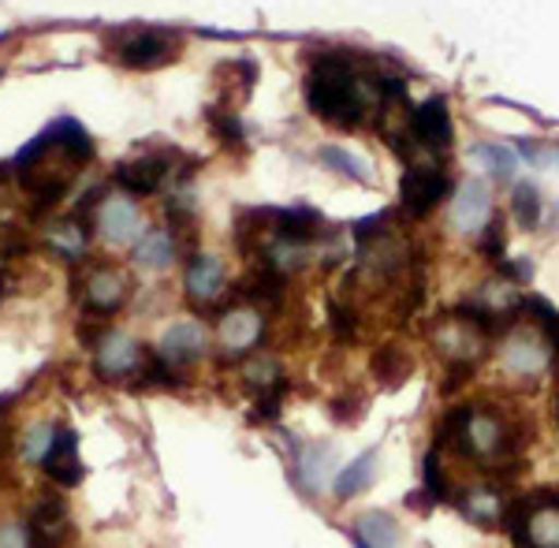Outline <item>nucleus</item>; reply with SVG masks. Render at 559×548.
Instances as JSON below:
<instances>
[{
	"mask_svg": "<svg viewBox=\"0 0 559 548\" xmlns=\"http://www.w3.org/2000/svg\"><path fill=\"white\" fill-rule=\"evenodd\" d=\"M205 352H210V336L194 321H179V325L165 329V336L157 344V358L168 370H187L198 358H205Z\"/></svg>",
	"mask_w": 559,
	"mask_h": 548,
	"instance_id": "ddd939ff",
	"label": "nucleus"
},
{
	"mask_svg": "<svg viewBox=\"0 0 559 548\" xmlns=\"http://www.w3.org/2000/svg\"><path fill=\"white\" fill-rule=\"evenodd\" d=\"M183 287H187V299L198 310H216V302L228 295V273H224L221 258L213 254H194L191 265L183 273Z\"/></svg>",
	"mask_w": 559,
	"mask_h": 548,
	"instance_id": "9b49d317",
	"label": "nucleus"
},
{
	"mask_svg": "<svg viewBox=\"0 0 559 548\" xmlns=\"http://www.w3.org/2000/svg\"><path fill=\"white\" fill-rule=\"evenodd\" d=\"M407 128H411L414 146L429 150V154H444V150H452L455 120H452V109H448V97H426V102L411 112Z\"/></svg>",
	"mask_w": 559,
	"mask_h": 548,
	"instance_id": "6e6552de",
	"label": "nucleus"
},
{
	"mask_svg": "<svg viewBox=\"0 0 559 548\" xmlns=\"http://www.w3.org/2000/svg\"><path fill=\"white\" fill-rule=\"evenodd\" d=\"M377 455H381V448H366L362 455H355V460L332 478V497L350 500V497H358V492H366L377 478Z\"/></svg>",
	"mask_w": 559,
	"mask_h": 548,
	"instance_id": "aec40b11",
	"label": "nucleus"
},
{
	"mask_svg": "<svg viewBox=\"0 0 559 548\" xmlns=\"http://www.w3.org/2000/svg\"><path fill=\"white\" fill-rule=\"evenodd\" d=\"M179 34H168V31H153V26H134V31H116L105 38V49L108 57L116 60L120 68H131V71H150V68H160L179 52Z\"/></svg>",
	"mask_w": 559,
	"mask_h": 548,
	"instance_id": "20e7f679",
	"label": "nucleus"
},
{
	"mask_svg": "<svg viewBox=\"0 0 559 548\" xmlns=\"http://www.w3.org/2000/svg\"><path fill=\"white\" fill-rule=\"evenodd\" d=\"M489 336L492 332L481 321H474L463 307L448 310L432 329V344L448 358V366H477L489 352Z\"/></svg>",
	"mask_w": 559,
	"mask_h": 548,
	"instance_id": "39448f33",
	"label": "nucleus"
},
{
	"mask_svg": "<svg viewBox=\"0 0 559 548\" xmlns=\"http://www.w3.org/2000/svg\"><path fill=\"white\" fill-rule=\"evenodd\" d=\"M452 176L437 165H411L407 172L400 179V198H403V210L411 217H429L440 202L452 198Z\"/></svg>",
	"mask_w": 559,
	"mask_h": 548,
	"instance_id": "0eeeda50",
	"label": "nucleus"
},
{
	"mask_svg": "<svg viewBox=\"0 0 559 548\" xmlns=\"http://www.w3.org/2000/svg\"><path fill=\"white\" fill-rule=\"evenodd\" d=\"M515 154H519V157H526L530 165H548V160H545V150H540V142L519 139V142H515Z\"/></svg>",
	"mask_w": 559,
	"mask_h": 548,
	"instance_id": "4c0bfd02",
	"label": "nucleus"
},
{
	"mask_svg": "<svg viewBox=\"0 0 559 548\" xmlns=\"http://www.w3.org/2000/svg\"><path fill=\"white\" fill-rule=\"evenodd\" d=\"M68 508L64 500L49 497L41 500L38 508H34L31 523H26V534H31V548H60V541L68 537Z\"/></svg>",
	"mask_w": 559,
	"mask_h": 548,
	"instance_id": "a211bd4d",
	"label": "nucleus"
},
{
	"mask_svg": "<svg viewBox=\"0 0 559 548\" xmlns=\"http://www.w3.org/2000/svg\"><path fill=\"white\" fill-rule=\"evenodd\" d=\"M500 358H503V370H508L511 377L534 384L537 377L552 366V344H548V336L537 325L534 329H511L508 339H503Z\"/></svg>",
	"mask_w": 559,
	"mask_h": 548,
	"instance_id": "423d86ee",
	"label": "nucleus"
},
{
	"mask_svg": "<svg viewBox=\"0 0 559 548\" xmlns=\"http://www.w3.org/2000/svg\"><path fill=\"white\" fill-rule=\"evenodd\" d=\"M503 247H508V236H503V224L489 221L477 236V254L489 258V262H503Z\"/></svg>",
	"mask_w": 559,
	"mask_h": 548,
	"instance_id": "2f4dec72",
	"label": "nucleus"
},
{
	"mask_svg": "<svg viewBox=\"0 0 559 548\" xmlns=\"http://www.w3.org/2000/svg\"><path fill=\"white\" fill-rule=\"evenodd\" d=\"M388 221H392V213H369V217H362L358 224H350V236L358 239V247H366L373 236H381V231L388 228Z\"/></svg>",
	"mask_w": 559,
	"mask_h": 548,
	"instance_id": "f704fd0d",
	"label": "nucleus"
},
{
	"mask_svg": "<svg viewBox=\"0 0 559 548\" xmlns=\"http://www.w3.org/2000/svg\"><path fill=\"white\" fill-rule=\"evenodd\" d=\"M131 295V281L120 273V269H90L86 284H83V310L90 318H112L116 310H123Z\"/></svg>",
	"mask_w": 559,
	"mask_h": 548,
	"instance_id": "9d476101",
	"label": "nucleus"
},
{
	"mask_svg": "<svg viewBox=\"0 0 559 548\" xmlns=\"http://www.w3.org/2000/svg\"><path fill=\"white\" fill-rule=\"evenodd\" d=\"M540 213H545V202H540L537 183H530V179L515 183V191H511V217H515L522 228L534 231L540 224Z\"/></svg>",
	"mask_w": 559,
	"mask_h": 548,
	"instance_id": "cd10ccee",
	"label": "nucleus"
},
{
	"mask_svg": "<svg viewBox=\"0 0 559 548\" xmlns=\"http://www.w3.org/2000/svg\"><path fill=\"white\" fill-rule=\"evenodd\" d=\"M500 273H503V281L522 284V281H530V276H534V262H526V258H522V262H503Z\"/></svg>",
	"mask_w": 559,
	"mask_h": 548,
	"instance_id": "e433bc0d",
	"label": "nucleus"
},
{
	"mask_svg": "<svg viewBox=\"0 0 559 548\" xmlns=\"http://www.w3.org/2000/svg\"><path fill=\"white\" fill-rule=\"evenodd\" d=\"M0 548H31V534L23 523H8L0 526Z\"/></svg>",
	"mask_w": 559,
	"mask_h": 548,
	"instance_id": "c9c22d12",
	"label": "nucleus"
},
{
	"mask_svg": "<svg viewBox=\"0 0 559 548\" xmlns=\"http://www.w3.org/2000/svg\"><path fill=\"white\" fill-rule=\"evenodd\" d=\"M329 470H332V448L329 444L313 448V452H306L299 460V478H302L306 489H318V485L329 478Z\"/></svg>",
	"mask_w": 559,
	"mask_h": 548,
	"instance_id": "c756f323",
	"label": "nucleus"
},
{
	"mask_svg": "<svg viewBox=\"0 0 559 548\" xmlns=\"http://www.w3.org/2000/svg\"><path fill=\"white\" fill-rule=\"evenodd\" d=\"M452 444L481 470H503L519 460V429L492 407H471Z\"/></svg>",
	"mask_w": 559,
	"mask_h": 548,
	"instance_id": "7ed1b4c3",
	"label": "nucleus"
},
{
	"mask_svg": "<svg viewBox=\"0 0 559 548\" xmlns=\"http://www.w3.org/2000/svg\"><path fill=\"white\" fill-rule=\"evenodd\" d=\"M455 504L477 526H496V523H503V519H508V504H503L500 489H492V485L466 489L463 497H455Z\"/></svg>",
	"mask_w": 559,
	"mask_h": 548,
	"instance_id": "6ab92c4d",
	"label": "nucleus"
},
{
	"mask_svg": "<svg viewBox=\"0 0 559 548\" xmlns=\"http://www.w3.org/2000/svg\"><path fill=\"white\" fill-rule=\"evenodd\" d=\"M176 239H173V231H165V228H146L139 239H134V262H139L142 269H168L176 262Z\"/></svg>",
	"mask_w": 559,
	"mask_h": 548,
	"instance_id": "412c9836",
	"label": "nucleus"
},
{
	"mask_svg": "<svg viewBox=\"0 0 559 548\" xmlns=\"http://www.w3.org/2000/svg\"><path fill=\"white\" fill-rule=\"evenodd\" d=\"M41 466H45V474H49L57 485H64V489L83 481V463H79L75 429H68V426L52 429V440H49V448H45V455H41Z\"/></svg>",
	"mask_w": 559,
	"mask_h": 548,
	"instance_id": "2eb2a0df",
	"label": "nucleus"
},
{
	"mask_svg": "<svg viewBox=\"0 0 559 548\" xmlns=\"http://www.w3.org/2000/svg\"><path fill=\"white\" fill-rule=\"evenodd\" d=\"M168 172H173V160L146 154V157L120 160V165L112 168V179L128 198H146V194L160 191V183L168 179Z\"/></svg>",
	"mask_w": 559,
	"mask_h": 548,
	"instance_id": "4468645a",
	"label": "nucleus"
},
{
	"mask_svg": "<svg viewBox=\"0 0 559 548\" xmlns=\"http://www.w3.org/2000/svg\"><path fill=\"white\" fill-rule=\"evenodd\" d=\"M94 366L108 381H123V377L146 370V352L123 332H102V339L94 347Z\"/></svg>",
	"mask_w": 559,
	"mask_h": 548,
	"instance_id": "1a4fd4ad",
	"label": "nucleus"
},
{
	"mask_svg": "<svg viewBox=\"0 0 559 548\" xmlns=\"http://www.w3.org/2000/svg\"><path fill=\"white\" fill-rule=\"evenodd\" d=\"M90 160H94V142H90L86 128L71 116H60L38 139L26 142L15 154L12 168L20 176L23 194L31 198V210L49 213Z\"/></svg>",
	"mask_w": 559,
	"mask_h": 548,
	"instance_id": "f257e3e1",
	"label": "nucleus"
},
{
	"mask_svg": "<svg viewBox=\"0 0 559 548\" xmlns=\"http://www.w3.org/2000/svg\"><path fill=\"white\" fill-rule=\"evenodd\" d=\"M421 474H426V497L432 500V504H440V500H455V492H452V485H448L444 478V470H440V455H437V448L426 455V466H421Z\"/></svg>",
	"mask_w": 559,
	"mask_h": 548,
	"instance_id": "7c9ffc66",
	"label": "nucleus"
},
{
	"mask_svg": "<svg viewBox=\"0 0 559 548\" xmlns=\"http://www.w3.org/2000/svg\"><path fill=\"white\" fill-rule=\"evenodd\" d=\"M373 373L384 389H400L403 381L411 377V358L400 352L395 344H384L381 352L373 355Z\"/></svg>",
	"mask_w": 559,
	"mask_h": 548,
	"instance_id": "bb28decb",
	"label": "nucleus"
},
{
	"mask_svg": "<svg viewBox=\"0 0 559 548\" xmlns=\"http://www.w3.org/2000/svg\"><path fill=\"white\" fill-rule=\"evenodd\" d=\"M94 224H97V231H102L108 242H116V247H123V242H134V239L142 236L139 210H134L131 198H120V194L105 198V202L97 205Z\"/></svg>",
	"mask_w": 559,
	"mask_h": 548,
	"instance_id": "dca6fc26",
	"label": "nucleus"
},
{
	"mask_svg": "<svg viewBox=\"0 0 559 548\" xmlns=\"http://www.w3.org/2000/svg\"><path fill=\"white\" fill-rule=\"evenodd\" d=\"M273 228L276 236L284 239H295V242H313L321 236V224L324 217L318 210H310V205H295V210H273Z\"/></svg>",
	"mask_w": 559,
	"mask_h": 548,
	"instance_id": "4be33fe9",
	"label": "nucleus"
},
{
	"mask_svg": "<svg viewBox=\"0 0 559 548\" xmlns=\"http://www.w3.org/2000/svg\"><path fill=\"white\" fill-rule=\"evenodd\" d=\"M306 109L318 120L336 128H358L366 120L369 97L362 86V71L347 52H329L306 75Z\"/></svg>",
	"mask_w": 559,
	"mask_h": 548,
	"instance_id": "f03ea898",
	"label": "nucleus"
},
{
	"mask_svg": "<svg viewBox=\"0 0 559 548\" xmlns=\"http://www.w3.org/2000/svg\"><path fill=\"white\" fill-rule=\"evenodd\" d=\"M86 239H90V224H83V217H68L52 224L49 250L68 258V262H79V258H86Z\"/></svg>",
	"mask_w": 559,
	"mask_h": 548,
	"instance_id": "b1692460",
	"label": "nucleus"
},
{
	"mask_svg": "<svg viewBox=\"0 0 559 548\" xmlns=\"http://www.w3.org/2000/svg\"><path fill=\"white\" fill-rule=\"evenodd\" d=\"M216 339H221L224 355L242 358L247 352L265 339V318H261L258 307H236L221 313V325H216Z\"/></svg>",
	"mask_w": 559,
	"mask_h": 548,
	"instance_id": "f8f14e48",
	"label": "nucleus"
},
{
	"mask_svg": "<svg viewBox=\"0 0 559 548\" xmlns=\"http://www.w3.org/2000/svg\"><path fill=\"white\" fill-rule=\"evenodd\" d=\"M318 160L329 172H336V176H344V179H350V183H362V187H369L373 183V172H369V165L362 157H355L350 150H344V146H321L318 150Z\"/></svg>",
	"mask_w": 559,
	"mask_h": 548,
	"instance_id": "393cba45",
	"label": "nucleus"
},
{
	"mask_svg": "<svg viewBox=\"0 0 559 548\" xmlns=\"http://www.w3.org/2000/svg\"><path fill=\"white\" fill-rule=\"evenodd\" d=\"M242 377H247V384L258 395L284 392V370H280V362H273V358H254V362H247L242 366Z\"/></svg>",
	"mask_w": 559,
	"mask_h": 548,
	"instance_id": "c85d7f7f",
	"label": "nucleus"
},
{
	"mask_svg": "<svg viewBox=\"0 0 559 548\" xmlns=\"http://www.w3.org/2000/svg\"><path fill=\"white\" fill-rule=\"evenodd\" d=\"M471 157L481 160L485 168H489L492 179H515V168H519V154L511 146H500V142H477V146H471Z\"/></svg>",
	"mask_w": 559,
	"mask_h": 548,
	"instance_id": "a878e982",
	"label": "nucleus"
},
{
	"mask_svg": "<svg viewBox=\"0 0 559 548\" xmlns=\"http://www.w3.org/2000/svg\"><path fill=\"white\" fill-rule=\"evenodd\" d=\"M452 221L459 231H466V236H481V228L492 221V194L485 191V183H463L455 191V202H452Z\"/></svg>",
	"mask_w": 559,
	"mask_h": 548,
	"instance_id": "f3484780",
	"label": "nucleus"
},
{
	"mask_svg": "<svg viewBox=\"0 0 559 548\" xmlns=\"http://www.w3.org/2000/svg\"><path fill=\"white\" fill-rule=\"evenodd\" d=\"M210 123L216 128V134H221V139L228 142V146H242V123L231 112L210 109Z\"/></svg>",
	"mask_w": 559,
	"mask_h": 548,
	"instance_id": "72a5a7b5",
	"label": "nucleus"
},
{
	"mask_svg": "<svg viewBox=\"0 0 559 548\" xmlns=\"http://www.w3.org/2000/svg\"><path fill=\"white\" fill-rule=\"evenodd\" d=\"M329 325H332V332H336V339H355L358 318H355V310L344 307V302H332V307H329Z\"/></svg>",
	"mask_w": 559,
	"mask_h": 548,
	"instance_id": "473e14b6",
	"label": "nucleus"
},
{
	"mask_svg": "<svg viewBox=\"0 0 559 548\" xmlns=\"http://www.w3.org/2000/svg\"><path fill=\"white\" fill-rule=\"evenodd\" d=\"M358 548H400V523L388 511H366L355 523Z\"/></svg>",
	"mask_w": 559,
	"mask_h": 548,
	"instance_id": "5701e85b",
	"label": "nucleus"
},
{
	"mask_svg": "<svg viewBox=\"0 0 559 548\" xmlns=\"http://www.w3.org/2000/svg\"><path fill=\"white\" fill-rule=\"evenodd\" d=\"M556 221H559V202H556Z\"/></svg>",
	"mask_w": 559,
	"mask_h": 548,
	"instance_id": "58836bf2",
	"label": "nucleus"
}]
</instances>
